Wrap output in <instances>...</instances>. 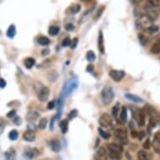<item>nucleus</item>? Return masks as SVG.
<instances>
[{"label":"nucleus","mask_w":160,"mask_h":160,"mask_svg":"<svg viewBox=\"0 0 160 160\" xmlns=\"http://www.w3.org/2000/svg\"><path fill=\"white\" fill-rule=\"evenodd\" d=\"M156 17L157 15H155V13H148L141 15L138 19H137L136 25L138 29H142V30H148L152 25V23L155 20Z\"/></svg>","instance_id":"f257e3e1"},{"label":"nucleus","mask_w":160,"mask_h":160,"mask_svg":"<svg viewBox=\"0 0 160 160\" xmlns=\"http://www.w3.org/2000/svg\"><path fill=\"white\" fill-rule=\"evenodd\" d=\"M79 84L78 78L76 76H73L71 77L65 82V84L63 86L62 91H61V97H67L69 96H71V93L77 88Z\"/></svg>","instance_id":"f03ea898"},{"label":"nucleus","mask_w":160,"mask_h":160,"mask_svg":"<svg viewBox=\"0 0 160 160\" xmlns=\"http://www.w3.org/2000/svg\"><path fill=\"white\" fill-rule=\"evenodd\" d=\"M35 91L37 93V97L40 102H46L50 97V89L48 87L43 86L41 83H36L35 85Z\"/></svg>","instance_id":"7ed1b4c3"},{"label":"nucleus","mask_w":160,"mask_h":160,"mask_svg":"<svg viewBox=\"0 0 160 160\" xmlns=\"http://www.w3.org/2000/svg\"><path fill=\"white\" fill-rule=\"evenodd\" d=\"M115 94L113 90L109 87H106L102 91V100L104 105H109L112 102Z\"/></svg>","instance_id":"20e7f679"},{"label":"nucleus","mask_w":160,"mask_h":160,"mask_svg":"<svg viewBox=\"0 0 160 160\" xmlns=\"http://www.w3.org/2000/svg\"><path fill=\"white\" fill-rule=\"evenodd\" d=\"M132 113L133 117L134 120L138 122L140 127H142L145 125V112L143 110L138 109L137 108H132Z\"/></svg>","instance_id":"39448f33"},{"label":"nucleus","mask_w":160,"mask_h":160,"mask_svg":"<svg viewBox=\"0 0 160 160\" xmlns=\"http://www.w3.org/2000/svg\"><path fill=\"white\" fill-rule=\"evenodd\" d=\"M114 135H115L116 138L118 139L119 142L122 143V144H126L128 143V132L127 130L124 128H116L114 130Z\"/></svg>","instance_id":"423d86ee"},{"label":"nucleus","mask_w":160,"mask_h":160,"mask_svg":"<svg viewBox=\"0 0 160 160\" xmlns=\"http://www.w3.org/2000/svg\"><path fill=\"white\" fill-rule=\"evenodd\" d=\"M99 124L104 128L111 127L112 124V118L108 113H103L99 118Z\"/></svg>","instance_id":"0eeeda50"},{"label":"nucleus","mask_w":160,"mask_h":160,"mask_svg":"<svg viewBox=\"0 0 160 160\" xmlns=\"http://www.w3.org/2000/svg\"><path fill=\"white\" fill-rule=\"evenodd\" d=\"M109 76L113 81L116 82H121L122 80L125 76V71H118V70H112L109 72Z\"/></svg>","instance_id":"6e6552de"},{"label":"nucleus","mask_w":160,"mask_h":160,"mask_svg":"<svg viewBox=\"0 0 160 160\" xmlns=\"http://www.w3.org/2000/svg\"><path fill=\"white\" fill-rule=\"evenodd\" d=\"M95 160H108V152L104 147H101L98 148L94 156Z\"/></svg>","instance_id":"1a4fd4ad"},{"label":"nucleus","mask_w":160,"mask_h":160,"mask_svg":"<svg viewBox=\"0 0 160 160\" xmlns=\"http://www.w3.org/2000/svg\"><path fill=\"white\" fill-rule=\"evenodd\" d=\"M97 45H98V50H99L101 54L105 53V45H104V37H103V33L101 30L99 31L98 34V41H97Z\"/></svg>","instance_id":"9d476101"},{"label":"nucleus","mask_w":160,"mask_h":160,"mask_svg":"<svg viewBox=\"0 0 160 160\" xmlns=\"http://www.w3.org/2000/svg\"><path fill=\"white\" fill-rule=\"evenodd\" d=\"M38 154H39V152L35 148H27V149L24 150V157L28 158V159H33Z\"/></svg>","instance_id":"9b49d317"},{"label":"nucleus","mask_w":160,"mask_h":160,"mask_svg":"<svg viewBox=\"0 0 160 160\" xmlns=\"http://www.w3.org/2000/svg\"><path fill=\"white\" fill-rule=\"evenodd\" d=\"M152 146L154 148V150L160 154V132H157L153 138V142H152Z\"/></svg>","instance_id":"f8f14e48"},{"label":"nucleus","mask_w":160,"mask_h":160,"mask_svg":"<svg viewBox=\"0 0 160 160\" xmlns=\"http://www.w3.org/2000/svg\"><path fill=\"white\" fill-rule=\"evenodd\" d=\"M23 138L26 141V142H34L35 140V133L34 132V131H31V130H27V131L24 132V135H23Z\"/></svg>","instance_id":"ddd939ff"},{"label":"nucleus","mask_w":160,"mask_h":160,"mask_svg":"<svg viewBox=\"0 0 160 160\" xmlns=\"http://www.w3.org/2000/svg\"><path fill=\"white\" fill-rule=\"evenodd\" d=\"M108 151H112V152H122L123 151V148L122 147L121 145L117 144V143H110L108 145Z\"/></svg>","instance_id":"4468645a"},{"label":"nucleus","mask_w":160,"mask_h":160,"mask_svg":"<svg viewBox=\"0 0 160 160\" xmlns=\"http://www.w3.org/2000/svg\"><path fill=\"white\" fill-rule=\"evenodd\" d=\"M160 7V0H147L145 3L146 8H153Z\"/></svg>","instance_id":"2eb2a0df"},{"label":"nucleus","mask_w":160,"mask_h":160,"mask_svg":"<svg viewBox=\"0 0 160 160\" xmlns=\"http://www.w3.org/2000/svg\"><path fill=\"white\" fill-rule=\"evenodd\" d=\"M50 147H51V149L55 152H60L61 149V142L57 139H53V140H51V142H50Z\"/></svg>","instance_id":"dca6fc26"},{"label":"nucleus","mask_w":160,"mask_h":160,"mask_svg":"<svg viewBox=\"0 0 160 160\" xmlns=\"http://www.w3.org/2000/svg\"><path fill=\"white\" fill-rule=\"evenodd\" d=\"M138 160H151L152 156L149 152H146L144 150H141L138 152Z\"/></svg>","instance_id":"f3484780"},{"label":"nucleus","mask_w":160,"mask_h":160,"mask_svg":"<svg viewBox=\"0 0 160 160\" xmlns=\"http://www.w3.org/2000/svg\"><path fill=\"white\" fill-rule=\"evenodd\" d=\"M124 97H126L127 99L129 100V101H131V102H133L135 103H142V99L141 97H138L136 95H132L130 94V93H127L125 94Z\"/></svg>","instance_id":"a211bd4d"},{"label":"nucleus","mask_w":160,"mask_h":160,"mask_svg":"<svg viewBox=\"0 0 160 160\" xmlns=\"http://www.w3.org/2000/svg\"><path fill=\"white\" fill-rule=\"evenodd\" d=\"M60 128H61V132L63 134H66L68 131L69 128V122L68 119H63L61 120V122H60Z\"/></svg>","instance_id":"6ab92c4d"},{"label":"nucleus","mask_w":160,"mask_h":160,"mask_svg":"<svg viewBox=\"0 0 160 160\" xmlns=\"http://www.w3.org/2000/svg\"><path fill=\"white\" fill-rule=\"evenodd\" d=\"M80 10H81V5H80V4H74V5L71 6V7L67 9L66 13H68V14L73 15V14H76L77 13H79V11Z\"/></svg>","instance_id":"aec40b11"},{"label":"nucleus","mask_w":160,"mask_h":160,"mask_svg":"<svg viewBox=\"0 0 160 160\" xmlns=\"http://www.w3.org/2000/svg\"><path fill=\"white\" fill-rule=\"evenodd\" d=\"M39 118V113L35 112V111H31L29 112L26 116V118L28 121H35Z\"/></svg>","instance_id":"412c9836"},{"label":"nucleus","mask_w":160,"mask_h":160,"mask_svg":"<svg viewBox=\"0 0 160 160\" xmlns=\"http://www.w3.org/2000/svg\"><path fill=\"white\" fill-rule=\"evenodd\" d=\"M16 34V28L14 24H11L10 26L8 27V30L6 32V35L9 38V39H13V37L15 36Z\"/></svg>","instance_id":"4be33fe9"},{"label":"nucleus","mask_w":160,"mask_h":160,"mask_svg":"<svg viewBox=\"0 0 160 160\" xmlns=\"http://www.w3.org/2000/svg\"><path fill=\"white\" fill-rule=\"evenodd\" d=\"M5 159L6 160H14L15 159V150L13 148H9V149L5 152Z\"/></svg>","instance_id":"5701e85b"},{"label":"nucleus","mask_w":160,"mask_h":160,"mask_svg":"<svg viewBox=\"0 0 160 160\" xmlns=\"http://www.w3.org/2000/svg\"><path fill=\"white\" fill-rule=\"evenodd\" d=\"M24 66L27 69H31L35 65V60L32 57H28L24 60Z\"/></svg>","instance_id":"b1692460"},{"label":"nucleus","mask_w":160,"mask_h":160,"mask_svg":"<svg viewBox=\"0 0 160 160\" xmlns=\"http://www.w3.org/2000/svg\"><path fill=\"white\" fill-rule=\"evenodd\" d=\"M38 43H39L40 45H43V46H47L50 44V39L46 36H39L38 38Z\"/></svg>","instance_id":"393cba45"},{"label":"nucleus","mask_w":160,"mask_h":160,"mask_svg":"<svg viewBox=\"0 0 160 160\" xmlns=\"http://www.w3.org/2000/svg\"><path fill=\"white\" fill-rule=\"evenodd\" d=\"M150 52L152 54H154V55H157V54H159L160 53V39L158 40L157 42H155L152 46L150 49Z\"/></svg>","instance_id":"a878e982"},{"label":"nucleus","mask_w":160,"mask_h":160,"mask_svg":"<svg viewBox=\"0 0 160 160\" xmlns=\"http://www.w3.org/2000/svg\"><path fill=\"white\" fill-rule=\"evenodd\" d=\"M108 156L112 160H121L122 157L121 152H112V151H108Z\"/></svg>","instance_id":"bb28decb"},{"label":"nucleus","mask_w":160,"mask_h":160,"mask_svg":"<svg viewBox=\"0 0 160 160\" xmlns=\"http://www.w3.org/2000/svg\"><path fill=\"white\" fill-rule=\"evenodd\" d=\"M128 118V111L127 108L125 107H122L121 112H120V119H121L122 122H125Z\"/></svg>","instance_id":"cd10ccee"},{"label":"nucleus","mask_w":160,"mask_h":160,"mask_svg":"<svg viewBox=\"0 0 160 160\" xmlns=\"http://www.w3.org/2000/svg\"><path fill=\"white\" fill-rule=\"evenodd\" d=\"M48 32H49V34H50V35H51V36H55V35H57V34H59V32H60V28L58 26L52 25V26H50V28H49Z\"/></svg>","instance_id":"c85d7f7f"},{"label":"nucleus","mask_w":160,"mask_h":160,"mask_svg":"<svg viewBox=\"0 0 160 160\" xmlns=\"http://www.w3.org/2000/svg\"><path fill=\"white\" fill-rule=\"evenodd\" d=\"M48 79L50 80V82H55L58 78V74L56 71H51L50 73L48 74Z\"/></svg>","instance_id":"c756f323"},{"label":"nucleus","mask_w":160,"mask_h":160,"mask_svg":"<svg viewBox=\"0 0 160 160\" xmlns=\"http://www.w3.org/2000/svg\"><path fill=\"white\" fill-rule=\"evenodd\" d=\"M98 132H99L100 136L102 137L103 139L108 140V139H109V138H110V134L108 133V132H107L106 131H104V130H103L102 128H98Z\"/></svg>","instance_id":"7c9ffc66"},{"label":"nucleus","mask_w":160,"mask_h":160,"mask_svg":"<svg viewBox=\"0 0 160 160\" xmlns=\"http://www.w3.org/2000/svg\"><path fill=\"white\" fill-rule=\"evenodd\" d=\"M18 132L17 130H12V131H10L9 134H8V138H9V139L12 140V141H15L16 139L18 138Z\"/></svg>","instance_id":"2f4dec72"},{"label":"nucleus","mask_w":160,"mask_h":160,"mask_svg":"<svg viewBox=\"0 0 160 160\" xmlns=\"http://www.w3.org/2000/svg\"><path fill=\"white\" fill-rule=\"evenodd\" d=\"M38 126H39V128L42 129V130L43 129L46 128V126H47V119H46L45 118L40 119Z\"/></svg>","instance_id":"473e14b6"},{"label":"nucleus","mask_w":160,"mask_h":160,"mask_svg":"<svg viewBox=\"0 0 160 160\" xmlns=\"http://www.w3.org/2000/svg\"><path fill=\"white\" fill-rule=\"evenodd\" d=\"M87 61H94L96 60V55H95V53L92 50H89L87 53Z\"/></svg>","instance_id":"72a5a7b5"},{"label":"nucleus","mask_w":160,"mask_h":160,"mask_svg":"<svg viewBox=\"0 0 160 160\" xmlns=\"http://www.w3.org/2000/svg\"><path fill=\"white\" fill-rule=\"evenodd\" d=\"M105 10V7L104 6H102V7H101V8L97 10V13H96V15H95V19L97 20V18H99L101 16H102V14L103 11Z\"/></svg>","instance_id":"f704fd0d"},{"label":"nucleus","mask_w":160,"mask_h":160,"mask_svg":"<svg viewBox=\"0 0 160 160\" xmlns=\"http://www.w3.org/2000/svg\"><path fill=\"white\" fill-rule=\"evenodd\" d=\"M119 106H118V104H117V105H115L114 107L112 108V114L113 117H117L118 114V112H119Z\"/></svg>","instance_id":"c9c22d12"},{"label":"nucleus","mask_w":160,"mask_h":160,"mask_svg":"<svg viewBox=\"0 0 160 160\" xmlns=\"http://www.w3.org/2000/svg\"><path fill=\"white\" fill-rule=\"evenodd\" d=\"M71 39L67 37V38H65L63 39V41H62V46L63 47H67V46H70L71 45Z\"/></svg>","instance_id":"e433bc0d"},{"label":"nucleus","mask_w":160,"mask_h":160,"mask_svg":"<svg viewBox=\"0 0 160 160\" xmlns=\"http://www.w3.org/2000/svg\"><path fill=\"white\" fill-rule=\"evenodd\" d=\"M77 116V110H72L70 112V113L68 114V119L69 120H72L73 118H75Z\"/></svg>","instance_id":"4c0bfd02"},{"label":"nucleus","mask_w":160,"mask_h":160,"mask_svg":"<svg viewBox=\"0 0 160 160\" xmlns=\"http://www.w3.org/2000/svg\"><path fill=\"white\" fill-rule=\"evenodd\" d=\"M77 45H78V38H74L73 40L71 41V49H76V46H77Z\"/></svg>","instance_id":"58836bf2"},{"label":"nucleus","mask_w":160,"mask_h":160,"mask_svg":"<svg viewBox=\"0 0 160 160\" xmlns=\"http://www.w3.org/2000/svg\"><path fill=\"white\" fill-rule=\"evenodd\" d=\"M13 123L14 124H16V125H20V124L22 123V119H21V118H20V117H18V116H16L15 118H13Z\"/></svg>","instance_id":"ea45409f"},{"label":"nucleus","mask_w":160,"mask_h":160,"mask_svg":"<svg viewBox=\"0 0 160 160\" xmlns=\"http://www.w3.org/2000/svg\"><path fill=\"white\" fill-rule=\"evenodd\" d=\"M5 126H6L5 122H3V121L0 122V135L3 133V132L4 131Z\"/></svg>","instance_id":"a19ab883"},{"label":"nucleus","mask_w":160,"mask_h":160,"mask_svg":"<svg viewBox=\"0 0 160 160\" xmlns=\"http://www.w3.org/2000/svg\"><path fill=\"white\" fill-rule=\"evenodd\" d=\"M65 29L67 30V31H72L74 29V25L72 24H66L65 25Z\"/></svg>","instance_id":"79ce46f5"},{"label":"nucleus","mask_w":160,"mask_h":160,"mask_svg":"<svg viewBox=\"0 0 160 160\" xmlns=\"http://www.w3.org/2000/svg\"><path fill=\"white\" fill-rule=\"evenodd\" d=\"M55 107V101H51V102H50L48 103V109L49 110H52V109H54Z\"/></svg>","instance_id":"37998d69"},{"label":"nucleus","mask_w":160,"mask_h":160,"mask_svg":"<svg viewBox=\"0 0 160 160\" xmlns=\"http://www.w3.org/2000/svg\"><path fill=\"white\" fill-rule=\"evenodd\" d=\"M6 82L5 80L2 77H0V88H4L6 87Z\"/></svg>","instance_id":"c03bdc74"},{"label":"nucleus","mask_w":160,"mask_h":160,"mask_svg":"<svg viewBox=\"0 0 160 160\" xmlns=\"http://www.w3.org/2000/svg\"><path fill=\"white\" fill-rule=\"evenodd\" d=\"M150 145H151V142H150V140L149 139H147L146 141L144 142V143H143V148H150Z\"/></svg>","instance_id":"a18cd8bd"},{"label":"nucleus","mask_w":160,"mask_h":160,"mask_svg":"<svg viewBox=\"0 0 160 160\" xmlns=\"http://www.w3.org/2000/svg\"><path fill=\"white\" fill-rule=\"evenodd\" d=\"M15 113H16L15 110L10 111V112H8V114H7V117H8V118H13V117H14V116H15Z\"/></svg>","instance_id":"49530a36"},{"label":"nucleus","mask_w":160,"mask_h":160,"mask_svg":"<svg viewBox=\"0 0 160 160\" xmlns=\"http://www.w3.org/2000/svg\"><path fill=\"white\" fill-rule=\"evenodd\" d=\"M50 49H45V50H42V55L43 56H45V55H49V54H50Z\"/></svg>","instance_id":"de8ad7c7"},{"label":"nucleus","mask_w":160,"mask_h":160,"mask_svg":"<svg viewBox=\"0 0 160 160\" xmlns=\"http://www.w3.org/2000/svg\"><path fill=\"white\" fill-rule=\"evenodd\" d=\"M144 135H145V134H144V132H138V138L140 140H142V139L143 138Z\"/></svg>","instance_id":"09e8293b"},{"label":"nucleus","mask_w":160,"mask_h":160,"mask_svg":"<svg viewBox=\"0 0 160 160\" xmlns=\"http://www.w3.org/2000/svg\"><path fill=\"white\" fill-rule=\"evenodd\" d=\"M93 70H94V66H92V65H89V66H87V71L92 72V71H93Z\"/></svg>","instance_id":"8fccbe9b"},{"label":"nucleus","mask_w":160,"mask_h":160,"mask_svg":"<svg viewBox=\"0 0 160 160\" xmlns=\"http://www.w3.org/2000/svg\"><path fill=\"white\" fill-rule=\"evenodd\" d=\"M131 1L134 3H141V2H142L143 0H131Z\"/></svg>","instance_id":"3c124183"},{"label":"nucleus","mask_w":160,"mask_h":160,"mask_svg":"<svg viewBox=\"0 0 160 160\" xmlns=\"http://www.w3.org/2000/svg\"><path fill=\"white\" fill-rule=\"evenodd\" d=\"M82 1H87V0H82Z\"/></svg>","instance_id":"603ef678"}]
</instances>
